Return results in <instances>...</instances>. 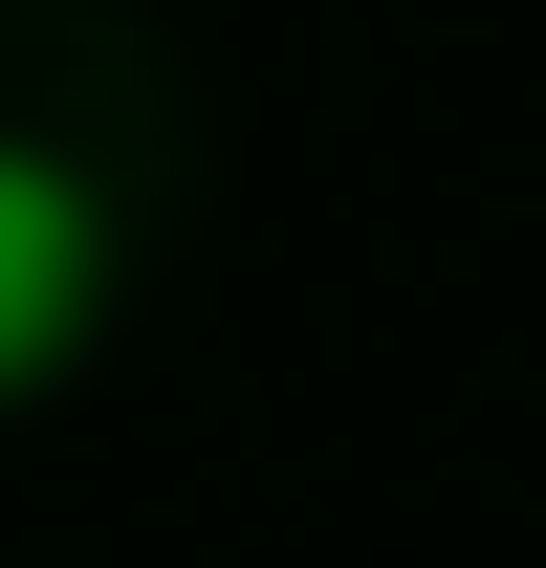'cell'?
Returning <instances> with one entry per match:
<instances>
[{
  "instance_id": "obj_1",
  "label": "cell",
  "mask_w": 546,
  "mask_h": 568,
  "mask_svg": "<svg viewBox=\"0 0 546 568\" xmlns=\"http://www.w3.org/2000/svg\"><path fill=\"white\" fill-rule=\"evenodd\" d=\"M88 351H110V197H88L67 153L0 132V416L67 394Z\"/></svg>"
}]
</instances>
